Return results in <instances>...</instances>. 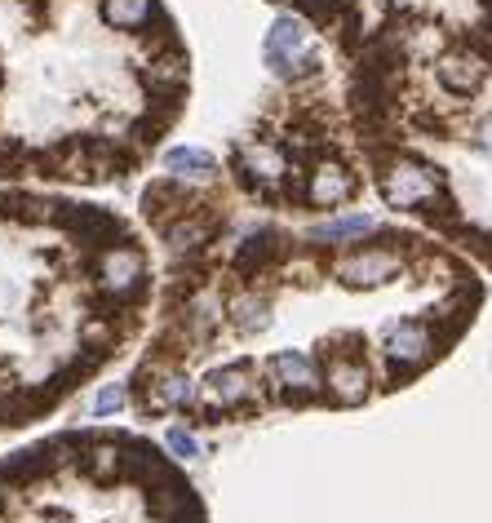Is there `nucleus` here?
<instances>
[{
  "label": "nucleus",
  "instance_id": "nucleus-1",
  "mask_svg": "<svg viewBox=\"0 0 492 523\" xmlns=\"http://www.w3.org/2000/svg\"><path fill=\"white\" fill-rule=\"evenodd\" d=\"M151 346L133 373L142 417L213 426L266 408H360L408 386L484 306L475 266L426 231L355 240L235 227L164 253Z\"/></svg>",
  "mask_w": 492,
  "mask_h": 523
},
{
  "label": "nucleus",
  "instance_id": "nucleus-2",
  "mask_svg": "<svg viewBox=\"0 0 492 523\" xmlns=\"http://www.w3.org/2000/svg\"><path fill=\"white\" fill-rule=\"evenodd\" d=\"M187 98L191 54L164 0H0V178L125 182Z\"/></svg>",
  "mask_w": 492,
  "mask_h": 523
},
{
  "label": "nucleus",
  "instance_id": "nucleus-3",
  "mask_svg": "<svg viewBox=\"0 0 492 523\" xmlns=\"http://www.w3.org/2000/svg\"><path fill=\"white\" fill-rule=\"evenodd\" d=\"M147 240L107 204L0 191V430L54 413L151 320Z\"/></svg>",
  "mask_w": 492,
  "mask_h": 523
},
{
  "label": "nucleus",
  "instance_id": "nucleus-4",
  "mask_svg": "<svg viewBox=\"0 0 492 523\" xmlns=\"http://www.w3.org/2000/svg\"><path fill=\"white\" fill-rule=\"evenodd\" d=\"M342 71L368 187L492 266V36L377 49Z\"/></svg>",
  "mask_w": 492,
  "mask_h": 523
},
{
  "label": "nucleus",
  "instance_id": "nucleus-5",
  "mask_svg": "<svg viewBox=\"0 0 492 523\" xmlns=\"http://www.w3.org/2000/svg\"><path fill=\"white\" fill-rule=\"evenodd\" d=\"M0 523H204V506L147 439L67 430L0 461Z\"/></svg>",
  "mask_w": 492,
  "mask_h": 523
},
{
  "label": "nucleus",
  "instance_id": "nucleus-6",
  "mask_svg": "<svg viewBox=\"0 0 492 523\" xmlns=\"http://www.w3.org/2000/svg\"><path fill=\"white\" fill-rule=\"evenodd\" d=\"M235 191L275 213H333L368 187L360 138L346 94H333L328 71L284 80L227 156Z\"/></svg>",
  "mask_w": 492,
  "mask_h": 523
},
{
  "label": "nucleus",
  "instance_id": "nucleus-7",
  "mask_svg": "<svg viewBox=\"0 0 492 523\" xmlns=\"http://www.w3.org/2000/svg\"><path fill=\"white\" fill-rule=\"evenodd\" d=\"M351 67L377 49L492 36V0H271Z\"/></svg>",
  "mask_w": 492,
  "mask_h": 523
},
{
  "label": "nucleus",
  "instance_id": "nucleus-8",
  "mask_svg": "<svg viewBox=\"0 0 492 523\" xmlns=\"http://www.w3.org/2000/svg\"><path fill=\"white\" fill-rule=\"evenodd\" d=\"M164 173L173 178H191V182H213L222 178V164L209 156V151H196V147H173L164 156Z\"/></svg>",
  "mask_w": 492,
  "mask_h": 523
},
{
  "label": "nucleus",
  "instance_id": "nucleus-9",
  "mask_svg": "<svg viewBox=\"0 0 492 523\" xmlns=\"http://www.w3.org/2000/svg\"><path fill=\"white\" fill-rule=\"evenodd\" d=\"M125 399H129L125 386H116V382H111V386H102V395L94 399V417H111L120 404H125Z\"/></svg>",
  "mask_w": 492,
  "mask_h": 523
},
{
  "label": "nucleus",
  "instance_id": "nucleus-10",
  "mask_svg": "<svg viewBox=\"0 0 492 523\" xmlns=\"http://www.w3.org/2000/svg\"><path fill=\"white\" fill-rule=\"evenodd\" d=\"M164 444H169L178 457H196V453H200V448H196V435H187L182 426H173L169 435H164Z\"/></svg>",
  "mask_w": 492,
  "mask_h": 523
}]
</instances>
